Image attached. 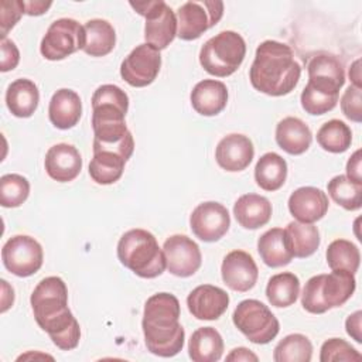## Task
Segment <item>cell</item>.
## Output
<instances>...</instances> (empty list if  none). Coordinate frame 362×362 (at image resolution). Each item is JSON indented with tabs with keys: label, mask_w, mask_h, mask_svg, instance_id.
Masks as SVG:
<instances>
[{
	"label": "cell",
	"mask_w": 362,
	"mask_h": 362,
	"mask_svg": "<svg viewBox=\"0 0 362 362\" xmlns=\"http://www.w3.org/2000/svg\"><path fill=\"white\" fill-rule=\"evenodd\" d=\"M30 303L37 324L59 349L71 351L78 346L81 328L68 308V288L61 277L42 279L31 293Z\"/></svg>",
	"instance_id": "obj_1"
},
{
	"label": "cell",
	"mask_w": 362,
	"mask_h": 362,
	"mask_svg": "<svg viewBox=\"0 0 362 362\" xmlns=\"http://www.w3.org/2000/svg\"><path fill=\"white\" fill-rule=\"evenodd\" d=\"M129 109L127 93L116 85H102L92 95L93 151L109 150L126 161L134 150V140L124 123Z\"/></svg>",
	"instance_id": "obj_2"
},
{
	"label": "cell",
	"mask_w": 362,
	"mask_h": 362,
	"mask_svg": "<svg viewBox=\"0 0 362 362\" xmlns=\"http://www.w3.org/2000/svg\"><path fill=\"white\" fill-rule=\"evenodd\" d=\"M301 66L294 59L291 48L274 40L263 41L249 71L252 86L269 96L290 93L298 83Z\"/></svg>",
	"instance_id": "obj_3"
},
{
	"label": "cell",
	"mask_w": 362,
	"mask_h": 362,
	"mask_svg": "<svg viewBox=\"0 0 362 362\" xmlns=\"http://www.w3.org/2000/svg\"><path fill=\"white\" fill-rule=\"evenodd\" d=\"M180 301L170 293H157L147 298L143 313V334L147 349L161 358L177 355L185 339L178 321Z\"/></svg>",
	"instance_id": "obj_4"
},
{
	"label": "cell",
	"mask_w": 362,
	"mask_h": 362,
	"mask_svg": "<svg viewBox=\"0 0 362 362\" xmlns=\"http://www.w3.org/2000/svg\"><path fill=\"white\" fill-rule=\"evenodd\" d=\"M120 263L143 279H154L165 270V257L154 235L146 229H130L117 243Z\"/></svg>",
	"instance_id": "obj_5"
},
{
	"label": "cell",
	"mask_w": 362,
	"mask_h": 362,
	"mask_svg": "<svg viewBox=\"0 0 362 362\" xmlns=\"http://www.w3.org/2000/svg\"><path fill=\"white\" fill-rule=\"evenodd\" d=\"M355 287V274L345 270H332L329 274L313 276L303 288L301 305L311 314H322L346 303L354 294Z\"/></svg>",
	"instance_id": "obj_6"
},
{
	"label": "cell",
	"mask_w": 362,
	"mask_h": 362,
	"mask_svg": "<svg viewBox=\"0 0 362 362\" xmlns=\"http://www.w3.org/2000/svg\"><path fill=\"white\" fill-rule=\"evenodd\" d=\"M246 55V42L240 34L226 30L209 38L199 51L202 68L218 78L238 71Z\"/></svg>",
	"instance_id": "obj_7"
},
{
	"label": "cell",
	"mask_w": 362,
	"mask_h": 362,
	"mask_svg": "<svg viewBox=\"0 0 362 362\" xmlns=\"http://www.w3.org/2000/svg\"><path fill=\"white\" fill-rule=\"evenodd\" d=\"M235 327L253 344H269L280 329L279 320L259 300H243L232 315Z\"/></svg>",
	"instance_id": "obj_8"
},
{
	"label": "cell",
	"mask_w": 362,
	"mask_h": 362,
	"mask_svg": "<svg viewBox=\"0 0 362 362\" xmlns=\"http://www.w3.org/2000/svg\"><path fill=\"white\" fill-rule=\"evenodd\" d=\"M130 6L146 18L144 38L146 44L156 49H164L177 35V16L163 0L154 1H130Z\"/></svg>",
	"instance_id": "obj_9"
},
{
	"label": "cell",
	"mask_w": 362,
	"mask_h": 362,
	"mask_svg": "<svg viewBox=\"0 0 362 362\" xmlns=\"http://www.w3.org/2000/svg\"><path fill=\"white\" fill-rule=\"evenodd\" d=\"M86 42L85 28L74 18L55 20L47 30L40 51L45 59L59 61L83 49Z\"/></svg>",
	"instance_id": "obj_10"
},
{
	"label": "cell",
	"mask_w": 362,
	"mask_h": 362,
	"mask_svg": "<svg viewBox=\"0 0 362 362\" xmlns=\"http://www.w3.org/2000/svg\"><path fill=\"white\" fill-rule=\"evenodd\" d=\"M223 16V3L218 0L187 1L177 11V35L184 41L199 38Z\"/></svg>",
	"instance_id": "obj_11"
},
{
	"label": "cell",
	"mask_w": 362,
	"mask_h": 362,
	"mask_svg": "<svg viewBox=\"0 0 362 362\" xmlns=\"http://www.w3.org/2000/svg\"><path fill=\"white\" fill-rule=\"evenodd\" d=\"M1 259L10 273L18 277H28L41 269L44 253L41 245L34 238L16 235L4 243Z\"/></svg>",
	"instance_id": "obj_12"
},
{
	"label": "cell",
	"mask_w": 362,
	"mask_h": 362,
	"mask_svg": "<svg viewBox=\"0 0 362 362\" xmlns=\"http://www.w3.org/2000/svg\"><path fill=\"white\" fill-rule=\"evenodd\" d=\"M160 68V51L148 44H140L123 59L120 65V76L130 86L144 88L154 82Z\"/></svg>",
	"instance_id": "obj_13"
},
{
	"label": "cell",
	"mask_w": 362,
	"mask_h": 362,
	"mask_svg": "<svg viewBox=\"0 0 362 362\" xmlns=\"http://www.w3.org/2000/svg\"><path fill=\"white\" fill-rule=\"evenodd\" d=\"M165 266L177 277H189L202 263L199 246L185 235H173L163 245Z\"/></svg>",
	"instance_id": "obj_14"
},
{
	"label": "cell",
	"mask_w": 362,
	"mask_h": 362,
	"mask_svg": "<svg viewBox=\"0 0 362 362\" xmlns=\"http://www.w3.org/2000/svg\"><path fill=\"white\" fill-rule=\"evenodd\" d=\"M192 233L204 242L219 240L230 226L228 209L215 201L199 204L189 216Z\"/></svg>",
	"instance_id": "obj_15"
},
{
	"label": "cell",
	"mask_w": 362,
	"mask_h": 362,
	"mask_svg": "<svg viewBox=\"0 0 362 362\" xmlns=\"http://www.w3.org/2000/svg\"><path fill=\"white\" fill-rule=\"evenodd\" d=\"M307 86L329 96H339L345 83L342 62L331 54H318L308 62Z\"/></svg>",
	"instance_id": "obj_16"
},
{
	"label": "cell",
	"mask_w": 362,
	"mask_h": 362,
	"mask_svg": "<svg viewBox=\"0 0 362 362\" xmlns=\"http://www.w3.org/2000/svg\"><path fill=\"white\" fill-rule=\"evenodd\" d=\"M221 274L223 283L230 290L245 293L256 284L259 270L253 257L247 252L232 250L223 257Z\"/></svg>",
	"instance_id": "obj_17"
},
{
	"label": "cell",
	"mask_w": 362,
	"mask_h": 362,
	"mask_svg": "<svg viewBox=\"0 0 362 362\" xmlns=\"http://www.w3.org/2000/svg\"><path fill=\"white\" fill-rule=\"evenodd\" d=\"M255 156V147L252 140L239 133L225 136L216 146L215 158L221 168L236 173L249 167Z\"/></svg>",
	"instance_id": "obj_18"
},
{
	"label": "cell",
	"mask_w": 362,
	"mask_h": 362,
	"mask_svg": "<svg viewBox=\"0 0 362 362\" xmlns=\"http://www.w3.org/2000/svg\"><path fill=\"white\" fill-rule=\"evenodd\" d=\"M187 305L197 320H218L228 310L229 296L221 287L202 284L188 294Z\"/></svg>",
	"instance_id": "obj_19"
},
{
	"label": "cell",
	"mask_w": 362,
	"mask_h": 362,
	"mask_svg": "<svg viewBox=\"0 0 362 362\" xmlns=\"http://www.w3.org/2000/svg\"><path fill=\"white\" fill-rule=\"evenodd\" d=\"M44 167L52 180L58 182H69L79 175L82 170V157L75 146L58 143L48 148Z\"/></svg>",
	"instance_id": "obj_20"
},
{
	"label": "cell",
	"mask_w": 362,
	"mask_h": 362,
	"mask_svg": "<svg viewBox=\"0 0 362 362\" xmlns=\"http://www.w3.org/2000/svg\"><path fill=\"white\" fill-rule=\"evenodd\" d=\"M288 211L298 222L314 223L327 214L328 198L320 188L301 187L290 195Z\"/></svg>",
	"instance_id": "obj_21"
},
{
	"label": "cell",
	"mask_w": 362,
	"mask_h": 362,
	"mask_svg": "<svg viewBox=\"0 0 362 362\" xmlns=\"http://www.w3.org/2000/svg\"><path fill=\"white\" fill-rule=\"evenodd\" d=\"M82 115V102L79 95L72 89H58L48 106L49 122L61 130L72 129L78 124Z\"/></svg>",
	"instance_id": "obj_22"
},
{
	"label": "cell",
	"mask_w": 362,
	"mask_h": 362,
	"mask_svg": "<svg viewBox=\"0 0 362 362\" xmlns=\"http://www.w3.org/2000/svg\"><path fill=\"white\" fill-rule=\"evenodd\" d=\"M191 105L202 116H215L221 113L228 103V89L223 82L204 79L191 90Z\"/></svg>",
	"instance_id": "obj_23"
},
{
	"label": "cell",
	"mask_w": 362,
	"mask_h": 362,
	"mask_svg": "<svg viewBox=\"0 0 362 362\" xmlns=\"http://www.w3.org/2000/svg\"><path fill=\"white\" fill-rule=\"evenodd\" d=\"M276 141L281 150L298 156L308 150L313 141L310 127L298 117H284L276 126Z\"/></svg>",
	"instance_id": "obj_24"
},
{
	"label": "cell",
	"mask_w": 362,
	"mask_h": 362,
	"mask_svg": "<svg viewBox=\"0 0 362 362\" xmlns=\"http://www.w3.org/2000/svg\"><path fill=\"white\" fill-rule=\"evenodd\" d=\"M233 215L245 229H257L264 226L272 218V204L266 197L257 194H245L233 205Z\"/></svg>",
	"instance_id": "obj_25"
},
{
	"label": "cell",
	"mask_w": 362,
	"mask_h": 362,
	"mask_svg": "<svg viewBox=\"0 0 362 362\" xmlns=\"http://www.w3.org/2000/svg\"><path fill=\"white\" fill-rule=\"evenodd\" d=\"M40 92L37 85L27 78L11 82L6 90V105L16 117H30L37 110Z\"/></svg>",
	"instance_id": "obj_26"
},
{
	"label": "cell",
	"mask_w": 362,
	"mask_h": 362,
	"mask_svg": "<svg viewBox=\"0 0 362 362\" xmlns=\"http://www.w3.org/2000/svg\"><path fill=\"white\" fill-rule=\"evenodd\" d=\"M223 354V339L212 327H202L192 332L188 355L194 362H216Z\"/></svg>",
	"instance_id": "obj_27"
},
{
	"label": "cell",
	"mask_w": 362,
	"mask_h": 362,
	"mask_svg": "<svg viewBox=\"0 0 362 362\" xmlns=\"http://www.w3.org/2000/svg\"><path fill=\"white\" fill-rule=\"evenodd\" d=\"M284 238L293 257H308L320 246V232L313 223L293 221L284 229Z\"/></svg>",
	"instance_id": "obj_28"
},
{
	"label": "cell",
	"mask_w": 362,
	"mask_h": 362,
	"mask_svg": "<svg viewBox=\"0 0 362 362\" xmlns=\"http://www.w3.org/2000/svg\"><path fill=\"white\" fill-rule=\"evenodd\" d=\"M86 42L83 47L85 54L90 57H105L115 48L116 33L113 25L102 18H93L85 23Z\"/></svg>",
	"instance_id": "obj_29"
},
{
	"label": "cell",
	"mask_w": 362,
	"mask_h": 362,
	"mask_svg": "<svg viewBox=\"0 0 362 362\" xmlns=\"http://www.w3.org/2000/svg\"><path fill=\"white\" fill-rule=\"evenodd\" d=\"M287 178V163L277 153L263 154L255 167L256 184L264 191H277Z\"/></svg>",
	"instance_id": "obj_30"
},
{
	"label": "cell",
	"mask_w": 362,
	"mask_h": 362,
	"mask_svg": "<svg viewBox=\"0 0 362 362\" xmlns=\"http://www.w3.org/2000/svg\"><path fill=\"white\" fill-rule=\"evenodd\" d=\"M257 250L269 267H281L291 262L293 255L286 245L284 230L281 228H273L266 230L257 240Z\"/></svg>",
	"instance_id": "obj_31"
},
{
	"label": "cell",
	"mask_w": 362,
	"mask_h": 362,
	"mask_svg": "<svg viewBox=\"0 0 362 362\" xmlns=\"http://www.w3.org/2000/svg\"><path fill=\"white\" fill-rule=\"evenodd\" d=\"M126 160L109 150L93 151V158L89 163L90 178L100 185H109L116 182L124 171Z\"/></svg>",
	"instance_id": "obj_32"
},
{
	"label": "cell",
	"mask_w": 362,
	"mask_h": 362,
	"mask_svg": "<svg viewBox=\"0 0 362 362\" xmlns=\"http://www.w3.org/2000/svg\"><path fill=\"white\" fill-rule=\"evenodd\" d=\"M300 294V280L294 273L283 272L269 279L266 287V297L274 307H290L297 301Z\"/></svg>",
	"instance_id": "obj_33"
},
{
	"label": "cell",
	"mask_w": 362,
	"mask_h": 362,
	"mask_svg": "<svg viewBox=\"0 0 362 362\" xmlns=\"http://www.w3.org/2000/svg\"><path fill=\"white\" fill-rule=\"evenodd\" d=\"M317 141L325 151L344 153L352 143V132L342 120L332 119L318 129Z\"/></svg>",
	"instance_id": "obj_34"
},
{
	"label": "cell",
	"mask_w": 362,
	"mask_h": 362,
	"mask_svg": "<svg viewBox=\"0 0 362 362\" xmlns=\"http://www.w3.org/2000/svg\"><path fill=\"white\" fill-rule=\"evenodd\" d=\"M327 263L331 270H345L352 274L358 272L361 253L356 245L346 239H337L327 247Z\"/></svg>",
	"instance_id": "obj_35"
},
{
	"label": "cell",
	"mask_w": 362,
	"mask_h": 362,
	"mask_svg": "<svg viewBox=\"0 0 362 362\" xmlns=\"http://www.w3.org/2000/svg\"><path fill=\"white\" fill-rule=\"evenodd\" d=\"M331 198L346 211H356L362 206V182H356L346 175H335L328 182Z\"/></svg>",
	"instance_id": "obj_36"
},
{
	"label": "cell",
	"mask_w": 362,
	"mask_h": 362,
	"mask_svg": "<svg viewBox=\"0 0 362 362\" xmlns=\"http://www.w3.org/2000/svg\"><path fill=\"white\" fill-rule=\"evenodd\" d=\"M313 345L303 334H290L284 337L274 348L273 359L276 362H310Z\"/></svg>",
	"instance_id": "obj_37"
},
{
	"label": "cell",
	"mask_w": 362,
	"mask_h": 362,
	"mask_svg": "<svg viewBox=\"0 0 362 362\" xmlns=\"http://www.w3.org/2000/svg\"><path fill=\"white\" fill-rule=\"evenodd\" d=\"M30 194V182L20 174H6L0 178V204L4 208L20 206Z\"/></svg>",
	"instance_id": "obj_38"
},
{
	"label": "cell",
	"mask_w": 362,
	"mask_h": 362,
	"mask_svg": "<svg viewBox=\"0 0 362 362\" xmlns=\"http://www.w3.org/2000/svg\"><path fill=\"white\" fill-rule=\"evenodd\" d=\"M362 355L346 341L341 338H331L325 341L321 346L320 361L321 362H334V361H361Z\"/></svg>",
	"instance_id": "obj_39"
},
{
	"label": "cell",
	"mask_w": 362,
	"mask_h": 362,
	"mask_svg": "<svg viewBox=\"0 0 362 362\" xmlns=\"http://www.w3.org/2000/svg\"><path fill=\"white\" fill-rule=\"evenodd\" d=\"M301 106L310 115H324L337 106L338 98L321 93L305 85L301 92Z\"/></svg>",
	"instance_id": "obj_40"
},
{
	"label": "cell",
	"mask_w": 362,
	"mask_h": 362,
	"mask_svg": "<svg viewBox=\"0 0 362 362\" xmlns=\"http://www.w3.org/2000/svg\"><path fill=\"white\" fill-rule=\"evenodd\" d=\"M341 110L352 122L361 123L362 120V90L349 85L341 98Z\"/></svg>",
	"instance_id": "obj_41"
},
{
	"label": "cell",
	"mask_w": 362,
	"mask_h": 362,
	"mask_svg": "<svg viewBox=\"0 0 362 362\" xmlns=\"http://www.w3.org/2000/svg\"><path fill=\"white\" fill-rule=\"evenodd\" d=\"M24 13V1L21 0H1L0 3V24H1V40L6 38L7 33L16 25Z\"/></svg>",
	"instance_id": "obj_42"
},
{
	"label": "cell",
	"mask_w": 362,
	"mask_h": 362,
	"mask_svg": "<svg viewBox=\"0 0 362 362\" xmlns=\"http://www.w3.org/2000/svg\"><path fill=\"white\" fill-rule=\"evenodd\" d=\"M0 48H1V62H0L1 72H7V71L14 69L18 65V61H20L18 48L8 38L1 40V47Z\"/></svg>",
	"instance_id": "obj_43"
},
{
	"label": "cell",
	"mask_w": 362,
	"mask_h": 362,
	"mask_svg": "<svg viewBox=\"0 0 362 362\" xmlns=\"http://www.w3.org/2000/svg\"><path fill=\"white\" fill-rule=\"evenodd\" d=\"M361 318L362 313L358 310L354 314H351L346 321H345V328L349 337H352L356 342H362V335H361Z\"/></svg>",
	"instance_id": "obj_44"
},
{
	"label": "cell",
	"mask_w": 362,
	"mask_h": 362,
	"mask_svg": "<svg viewBox=\"0 0 362 362\" xmlns=\"http://www.w3.org/2000/svg\"><path fill=\"white\" fill-rule=\"evenodd\" d=\"M361 150H356L348 160L346 163V177L356 181L362 182V175H361Z\"/></svg>",
	"instance_id": "obj_45"
},
{
	"label": "cell",
	"mask_w": 362,
	"mask_h": 362,
	"mask_svg": "<svg viewBox=\"0 0 362 362\" xmlns=\"http://www.w3.org/2000/svg\"><path fill=\"white\" fill-rule=\"evenodd\" d=\"M226 361L232 362H257L259 358L257 355H255L250 349L245 348V346H239L230 351V354L226 356Z\"/></svg>",
	"instance_id": "obj_46"
},
{
	"label": "cell",
	"mask_w": 362,
	"mask_h": 362,
	"mask_svg": "<svg viewBox=\"0 0 362 362\" xmlns=\"http://www.w3.org/2000/svg\"><path fill=\"white\" fill-rule=\"evenodd\" d=\"M51 4H52L51 1H41V0L24 1V13L28 16H41L51 7Z\"/></svg>",
	"instance_id": "obj_47"
},
{
	"label": "cell",
	"mask_w": 362,
	"mask_h": 362,
	"mask_svg": "<svg viewBox=\"0 0 362 362\" xmlns=\"http://www.w3.org/2000/svg\"><path fill=\"white\" fill-rule=\"evenodd\" d=\"M361 59H356L352 66L349 68V78L352 81V85L356 88H361Z\"/></svg>",
	"instance_id": "obj_48"
}]
</instances>
